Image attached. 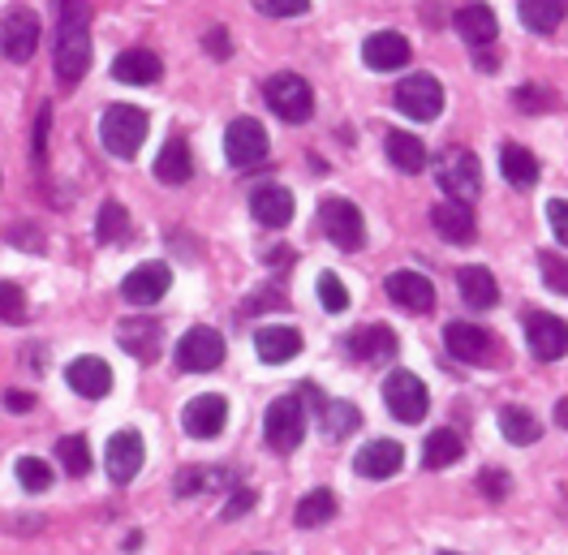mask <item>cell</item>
I'll list each match as a JSON object with an SVG mask.
<instances>
[{"mask_svg":"<svg viewBox=\"0 0 568 555\" xmlns=\"http://www.w3.org/2000/svg\"><path fill=\"white\" fill-rule=\"evenodd\" d=\"M116 340H121V349L125 353H134V357H142V362H155L160 357V324L155 319H129V324H121L116 328Z\"/></svg>","mask_w":568,"mask_h":555,"instance_id":"83f0119b","label":"cell"},{"mask_svg":"<svg viewBox=\"0 0 568 555\" xmlns=\"http://www.w3.org/2000/svg\"><path fill=\"white\" fill-rule=\"evenodd\" d=\"M203 48L216 56V61H225V56H232V43H228V30L225 26H212L207 35H203Z\"/></svg>","mask_w":568,"mask_h":555,"instance_id":"681fc988","label":"cell"},{"mask_svg":"<svg viewBox=\"0 0 568 555\" xmlns=\"http://www.w3.org/2000/svg\"><path fill=\"white\" fill-rule=\"evenodd\" d=\"M383 289H388V298H392L396 306H405V311H414V315H427V311L436 306V285H431L422 272L401 267V272H392V276L383 280Z\"/></svg>","mask_w":568,"mask_h":555,"instance_id":"ac0fdd59","label":"cell"},{"mask_svg":"<svg viewBox=\"0 0 568 555\" xmlns=\"http://www.w3.org/2000/svg\"><path fill=\"white\" fill-rule=\"evenodd\" d=\"M383 151H388V160H392L401 173H422V164H427L422 138H414V134H405V129H392L388 142H383Z\"/></svg>","mask_w":568,"mask_h":555,"instance_id":"1f68e13d","label":"cell"},{"mask_svg":"<svg viewBox=\"0 0 568 555\" xmlns=\"http://www.w3.org/2000/svg\"><path fill=\"white\" fill-rule=\"evenodd\" d=\"M254 349L267 366H280V362H293L302 353V332L298 328H285V324H267L254 332Z\"/></svg>","mask_w":568,"mask_h":555,"instance_id":"603a6c76","label":"cell"},{"mask_svg":"<svg viewBox=\"0 0 568 555\" xmlns=\"http://www.w3.org/2000/svg\"><path fill=\"white\" fill-rule=\"evenodd\" d=\"M513 104L521 112H547L552 109V96L539 91V87H517V91H513Z\"/></svg>","mask_w":568,"mask_h":555,"instance_id":"bcb514c9","label":"cell"},{"mask_svg":"<svg viewBox=\"0 0 568 555\" xmlns=\"http://www.w3.org/2000/svg\"><path fill=\"white\" fill-rule=\"evenodd\" d=\"M254 555H263V552H254Z\"/></svg>","mask_w":568,"mask_h":555,"instance_id":"11a10c76","label":"cell"},{"mask_svg":"<svg viewBox=\"0 0 568 555\" xmlns=\"http://www.w3.org/2000/svg\"><path fill=\"white\" fill-rule=\"evenodd\" d=\"M319 224H324V232L337 250H362L366 245V220L349 199H324Z\"/></svg>","mask_w":568,"mask_h":555,"instance_id":"9c48e42d","label":"cell"},{"mask_svg":"<svg viewBox=\"0 0 568 555\" xmlns=\"http://www.w3.org/2000/svg\"><path fill=\"white\" fill-rule=\"evenodd\" d=\"M56 456H61V469H65L70 478H87V474H91V444H87L83 436H65V440L56 444Z\"/></svg>","mask_w":568,"mask_h":555,"instance_id":"8d00e7d4","label":"cell"},{"mask_svg":"<svg viewBox=\"0 0 568 555\" xmlns=\"http://www.w3.org/2000/svg\"><path fill=\"white\" fill-rule=\"evenodd\" d=\"M539 267H543L547 289H556V293H565L568 298V258H560V254H543Z\"/></svg>","mask_w":568,"mask_h":555,"instance_id":"7bdbcfd3","label":"cell"},{"mask_svg":"<svg viewBox=\"0 0 568 555\" xmlns=\"http://www.w3.org/2000/svg\"><path fill=\"white\" fill-rule=\"evenodd\" d=\"M460 452H465L460 436L449 431V427H440V431H431L427 444H422V465H427V469H449V465L460 461Z\"/></svg>","mask_w":568,"mask_h":555,"instance_id":"e575fe53","label":"cell"},{"mask_svg":"<svg viewBox=\"0 0 568 555\" xmlns=\"http://www.w3.org/2000/svg\"><path fill=\"white\" fill-rule=\"evenodd\" d=\"M556 414H560V427L568 431V401H560V409H556Z\"/></svg>","mask_w":568,"mask_h":555,"instance_id":"f5cc1de1","label":"cell"},{"mask_svg":"<svg viewBox=\"0 0 568 555\" xmlns=\"http://www.w3.org/2000/svg\"><path fill=\"white\" fill-rule=\"evenodd\" d=\"M91 70V4L87 0H61V26H56V78L61 87H78Z\"/></svg>","mask_w":568,"mask_h":555,"instance_id":"6da1fadb","label":"cell"},{"mask_svg":"<svg viewBox=\"0 0 568 555\" xmlns=\"http://www.w3.org/2000/svg\"><path fill=\"white\" fill-rule=\"evenodd\" d=\"M228 487H241V482L225 465H199L177 478V495H203V491H228Z\"/></svg>","mask_w":568,"mask_h":555,"instance_id":"f546056e","label":"cell"},{"mask_svg":"<svg viewBox=\"0 0 568 555\" xmlns=\"http://www.w3.org/2000/svg\"><path fill=\"white\" fill-rule=\"evenodd\" d=\"M48 121H52V109L43 104V109H39V121H35V138H30L35 160H43V151H48Z\"/></svg>","mask_w":568,"mask_h":555,"instance_id":"f907efd6","label":"cell"},{"mask_svg":"<svg viewBox=\"0 0 568 555\" xmlns=\"http://www.w3.org/2000/svg\"><path fill=\"white\" fill-rule=\"evenodd\" d=\"M173 285V272L164 263H138L125 280H121V298L129 306H155Z\"/></svg>","mask_w":568,"mask_h":555,"instance_id":"4fadbf2b","label":"cell"},{"mask_svg":"<svg viewBox=\"0 0 568 555\" xmlns=\"http://www.w3.org/2000/svg\"><path fill=\"white\" fill-rule=\"evenodd\" d=\"M508 487H513V482H508L504 469H482V474H478V491H482L491 504H500V500L508 495Z\"/></svg>","mask_w":568,"mask_h":555,"instance_id":"ee69618b","label":"cell"},{"mask_svg":"<svg viewBox=\"0 0 568 555\" xmlns=\"http://www.w3.org/2000/svg\"><path fill=\"white\" fill-rule=\"evenodd\" d=\"M526 344H530V353H534L539 362H560L568 353V324L556 319V315L534 311V315L526 319Z\"/></svg>","mask_w":568,"mask_h":555,"instance_id":"5bb4252c","label":"cell"},{"mask_svg":"<svg viewBox=\"0 0 568 555\" xmlns=\"http://www.w3.org/2000/svg\"><path fill=\"white\" fill-rule=\"evenodd\" d=\"M344 349L362 362H375V357H392L396 353V332L383 328V324H370V328H357V332L344 340Z\"/></svg>","mask_w":568,"mask_h":555,"instance_id":"f1b7e54d","label":"cell"},{"mask_svg":"<svg viewBox=\"0 0 568 555\" xmlns=\"http://www.w3.org/2000/svg\"><path fill=\"white\" fill-rule=\"evenodd\" d=\"M4 405H9L13 414H26V409H35V396H26V392H4Z\"/></svg>","mask_w":568,"mask_h":555,"instance_id":"816d5d0a","label":"cell"},{"mask_svg":"<svg viewBox=\"0 0 568 555\" xmlns=\"http://www.w3.org/2000/svg\"><path fill=\"white\" fill-rule=\"evenodd\" d=\"M332 517H337V495H332L328 487H315L311 495H302V504H298V513H293V521H298L302 530L328 526Z\"/></svg>","mask_w":568,"mask_h":555,"instance_id":"836d02e7","label":"cell"},{"mask_svg":"<svg viewBox=\"0 0 568 555\" xmlns=\"http://www.w3.org/2000/svg\"><path fill=\"white\" fill-rule=\"evenodd\" d=\"M26 315H30V306H26V293H22V285H13V280H0V324H26Z\"/></svg>","mask_w":568,"mask_h":555,"instance_id":"60d3db41","label":"cell"},{"mask_svg":"<svg viewBox=\"0 0 568 555\" xmlns=\"http://www.w3.org/2000/svg\"><path fill=\"white\" fill-rule=\"evenodd\" d=\"M440 190L449 199H456V203H474L482 194V164H478V155H469V151L449 155L444 168H440Z\"/></svg>","mask_w":568,"mask_h":555,"instance_id":"8fae6325","label":"cell"},{"mask_svg":"<svg viewBox=\"0 0 568 555\" xmlns=\"http://www.w3.org/2000/svg\"><path fill=\"white\" fill-rule=\"evenodd\" d=\"M396 109L409 121H436L444 109V87L431 74H409L396 83Z\"/></svg>","mask_w":568,"mask_h":555,"instance_id":"30bf717a","label":"cell"},{"mask_svg":"<svg viewBox=\"0 0 568 555\" xmlns=\"http://www.w3.org/2000/svg\"><path fill=\"white\" fill-rule=\"evenodd\" d=\"M517 13H521V22H526V30L552 35V30L560 26V17H565V4H560V0H521Z\"/></svg>","mask_w":568,"mask_h":555,"instance_id":"d590c367","label":"cell"},{"mask_svg":"<svg viewBox=\"0 0 568 555\" xmlns=\"http://www.w3.org/2000/svg\"><path fill=\"white\" fill-rule=\"evenodd\" d=\"M267 151H272V142H267L263 121H254V116H237V121H228L225 155H228L232 168H254V164L267 160Z\"/></svg>","mask_w":568,"mask_h":555,"instance_id":"8992f818","label":"cell"},{"mask_svg":"<svg viewBox=\"0 0 568 555\" xmlns=\"http://www.w3.org/2000/svg\"><path fill=\"white\" fill-rule=\"evenodd\" d=\"M409 56H414V48H409V39H405L401 30H375V35L362 43V61H366L370 70H379V74L405 70Z\"/></svg>","mask_w":568,"mask_h":555,"instance_id":"e0dca14e","label":"cell"},{"mask_svg":"<svg viewBox=\"0 0 568 555\" xmlns=\"http://www.w3.org/2000/svg\"><path fill=\"white\" fill-rule=\"evenodd\" d=\"M65 379H70V388L83 396V401H104L109 392H113V366L104 362V357H74L70 362V370H65Z\"/></svg>","mask_w":568,"mask_h":555,"instance_id":"d6986e66","label":"cell"},{"mask_svg":"<svg viewBox=\"0 0 568 555\" xmlns=\"http://www.w3.org/2000/svg\"><path fill=\"white\" fill-rule=\"evenodd\" d=\"M383 405H388V414L396 418V422H422L427 418V409H431V392H427V383L414 375V370H392L388 379H383Z\"/></svg>","mask_w":568,"mask_h":555,"instance_id":"3957f363","label":"cell"},{"mask_svg":"<svg viewBox=\"0 0 568 555\" xmlns=\"http://www.w3.org/2000/svg\"><path fill=\"white\" fill-rule=\"evenodd\" d=\"M453 26H456V35H460L465 43H474V48H487V43H495V35H500L495 9H491V4H482V0L460 4V9L453 13Z\"/></svg>","mask_w":568,"mask_h":555,"instance_id":"ffe728a7","label":"cell"},{"mask_svg":"<svg viewBox=\"0 0 568 555\" xmlns=\"http://www.w3.org/2000/svg\"><path fill=\"white\" fill-rule=\"evenodd\" d=\"M96 237H100V245L125 241V237H129V212H125L121 203H104L100 216H96Z\"/></svg>","mask_w":568,"mask_h":555,"instance_id":"74e56055","label":"cell"},{"mask_svg":"<svg viewBox=\"0 0 568 555\" xmlns=\"http://www.w3.org/2000/svg\"><path fill=\"white\" fill-rule=\"evenodd\" d=\"M173 357H177L181 370L207 375V370H216L225 362V336L216 332V328H190V332L177 340Z\"/></svg>","mask_w":568,"mask_h":555,"instance_id":"ba28073f","label":"cell"},{"mask_svg":"<svg viewBox=\"0 0 568 555\" xmlns=\"http://www.w3.org/2000/svg\"><path fill=\"white\" fill-rule=\"evenodd\" d=\"M500 168H504V177H508V186H517V190H534L539 186V160L526 151V147H517V142H508L504 151H500Z\"/></svg>","mask_w":568,"mask_h":555,"instance_id":"4dcf8cb0","label":"cell"},{"mask_svg":"<svg viewBox=\"0 0 568 555\" xmlns=\"http://www.w3.org/2000/svg\"><path fill=\"white\" fill-rule=\"evenodd\" d=\"M142 461H147V447H142L138 431H116L113 440H109V447H104V469H109V478H113L116 487L134 482L138 469H142Z\"/></svg>","mask_w":568,"mask_h":555,"instance_id":"2e32d148","label":"cell"},{"mask_svg":"<svg viewBox=\"0 0 568 555\" xmlns=\"http://www.w3.org/2000/svg\"><path fill=\"white\" fill-rule=\"evenodd\" d=\"M147 129H151V116L134 104H113L100 121V142L104 151L116 155V160H134L147 142Z\"/></svg>","mask_w":568,"mask_h":555,"instance_id":"7a4b0ae2","label":"cell"},{"mask_svg":"<svg viewBox=\"0 0 568 555\" xmlns=\"http://www.w3.org/2000/svg\"><path fill=\"white\" fill-rule=\"evenodd\" d=\"M456 289H460L469 311H491L500 302V285H495V276L487 267H460L456 272Z\"/></svg>","mask_w":568,"mask_h":555,"instance_id":"4316f807","label":"cell"},{"mask_svg":"<svg viewBox=\"0 0 568 555\" xmlns=\"http://www.w3.org/2000/svg\"><path fill=\"white\" fill-rule=\"evenodd\" d=\"M13 474H17V482H22L26 491H35V495L52 487V465L39 461V456H22V461L13 465Z\"/></svg>","mask_w":568,"mask_h":555,"instance_id":"ab89813d","label":"cell"},{"mask_svg":"<svg viewBox=\"0 0 568 555\" xmlns=\"http://www.w3.org/2000/svg\"><path fill=\"white\" fill-rule=\"evenodd\" d=\"M543 212H547V224H552L556 241H560V245H568V199H552Z\"/></svg>","mask_w":568,"mask_h":555,"instance_id":"c3c4849f","label":"cell"},{"mask_svg":"<svg viewBox=\"0 0 568 555\" xmlns=\"http://www.w3.org/2000/svg\"><path fill=\"white\" fill-rule=\"evenodd\" d=\"M250 508H254V491H250V487H232V495H228L220 521H237V517H245Z\"/></svg>","mask_w":568,"mask_h":555,"instance_id":"7dc6e473","label":"cell"},{"mask_svg":"<svg viewBox=\"0 0 568 555\" xmlns=\"http://www.w3.org/2000/svg\"><path fill=\"white\" fill-rule=\"evenodd\" d=\"M160 74H164V61L147 48H125L113 61V78L125 87H151V83H160Z\"/></svg>","mask_w":568,"mask_h":555,"instance_id":"44dd1931","label":"cell"},{"mask_svg":"<svg viewBox=\"0 0 568 555\" xmlns=\"http://www.w3.org/2000/svg\"><path fill=\"white\" fill-rule=\"evenodd\" d=\"M319 306H324L328 315H344V311H349V289H344V280L337 272H324V276H319Z\"/></svg>","mask_w":568,"mask_h":555,"instance_id":"b9f144b4","label":"cell"},{"mask_svg":"<svg viewBox=\"0 0 568 555\" xmlns=\"http://www.w3.org/2000/svg\"><path fill=\"white\" fill-rule=\"evenodd\" d=\"M401 465H405V447L396 440H375L353 456V469L362 478H392V474H401Z\"/></svg>","mask_w":568,"mask_h":555,"instance_id":"7402d4cb","label":"cell"},{"mask_svg":"<svg viewBox=\"0 0 568 555\" xmlns=\"http://www.w3.org/2000/svg\"><path fill=\"white\" fill-rule=\"evenodd\" d=\"M263 440L276 447V452H293V447L306 440V401L302 396H280L267 405V418H263Z\"/></svg>","mask_w":568,"mask_h":555,"instance_id":"277c9868","label":"cell"},{"mask_svg":"<svg viewBox=\"0 0 568 555\" xmlns=\"http://www.w3.org/2000/svg\"><path fill=\"white\" fill-rule=\"evenodd\" d=\"M254 9L263 17H302L311 9V0H254Z\"/></svg>","mask_w":568,"mask_h":555,"instance_id":"f6af8a7d","label":"cell"},{"mask_svg":"<svg viewBox=\"0 0 568 555\" xmlns=\"http://www.w3.org/2000/svg\"><path fill=\"white\" fill-rule=\"evenodd\" d=\"M440 555H456V552H440Z\"/></svg>","mask_w":568,"mask_h":555,"instance_id":"db71d44e","label":"cell"},{"mask_svg":"<svg viewBox=\"0 0 568 555\" xmlns=\"http://www.w3.org/2000/svg\"><path fill=\"white\" fill-rule=\"evenodd\" d=\"M444 344H449V353H453L456 362H465V366L495 362V336L482 332L478 324H465V319L449 324L444 328Z\"/></svg>","mask_w":568,"mask_h":555,"instance_id":"7c38bea8","label":"cell"},{"mask_svg":"<svg viewBox=\"0 0 568 555\" xmlns=\"http://www.w3.org/2000/svg\"><path fill=\"white\" fill-rule=\"evenodd\" d=\"M263 96H267V109L276 112L280 121H289V125H302L315 112V91H311V83L302 74H276L263 87Z\"/></svg>","mask_w":568,"mask_h":555,"instance_id":"5b68a950","label":"cell"},{"mask_svg":"<svg viewBox=\"0 0 568 555\" xmlns=\"http://www.w3.org/2000/svg\"><path fill=\"white\" fill-rule=\"evenodd\" d=\"M500 431H504L508 444H539L543 440V422L530 409H521V405H508L500 414Z\"/></svg>","mask_w":568,"mask_h":555,"instance_id":"d6a6232c","label":"cell"},{"mask_svg":"<svg viewBox=\"0 0 568 555\" xmlns=\"http://www.w3.org/2000/svg\"><path fill=\"white\" fill-rule=\"evenodd\" d=\"M250 212L263 228H285L293 220V194L285 186H258L250 194Z\"/></svg>","mask_w":568,"mask_h":555,"instance_id":"cb8c5ba5","label":"cell"},{"mask_svg":"<svg viewBox=\"0 0 568 555\" xmlns=\"http://www.w3.org/2000/svg\"><path fill=\"white\" fill-rule=\"evenodd\" d=\"M225 422H228V401L216 396V392H203V396H194V401L181 409V427H186V436H194V440H216V436L225 431Z\"/></svg>","mask_w":568,"mask_h":555,"instance_id":"9a60e30c","label":"cell"},{"mask_svg":"<svg viewBox=\"0 0 568 555\" xmlns=\"http://www.w3.org/2000/svg\"><path fill=\"white\" fill-rule=\"evenodd\" d=\"M357 427H362V414H357V405H344V401H328V405H324V431H328L332 440L353 436Z\"/></svg>","mask_w":568,"mask_h":555,"instance_id":"f35d334b","label":"cell"},{"mask_svg":"<svg viewBox=\"0 0 568 555\" xmlns=\"http://www.w3.org/2000/svg\"><path fill=\"white\" fill-rule=\"evenodd\" d=\"M35 48H39V17H35V9L9 4L4 17H0V52L22 65V61L35 56Z\"/></svg>","mask_w":568,"mask_h":555,"instance_id":"52a82bcc","label":"cell"},{"mask_svg":"<svg viewBox=\"0 0 568 555\" xmlns=\"http://www.w3.org/2000/svg\"><path fill=\"white\" fill-rule=\"evenodd\" d=\"M431 224H436V232H440V237H449V241H456V245L474 241V232H478L469 203H456V199L436 203V207H431Z\"/></svg>","mask_w":568,"mask_h":555,"instance_id":"d4e9b609","label":"cell"},{"mask_svg":"<svg viewBox=\"0 0 568 555\" xmlns=\"http://www.w3.org/2000/svg\"><path fill=\"white\" fill-rule=\"evenodd\" d=\"M155 177L164 186H186L194 177V155H190V142L186 138H168L164 151L155 155Z\"/></svg>","mask_w":568,"mask_h":555,"instance_id":"484cf974","label":"cell"}]
</instances>
